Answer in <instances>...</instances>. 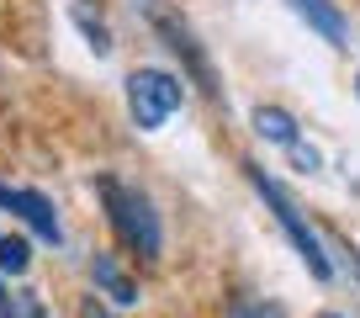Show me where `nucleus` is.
Masks as SVG:
<instances>
[{
    "instance_id": "f257e3e1",
    "label": "nucleus",
    "mask_w": 360,
    "mask_h": 318,
    "mask_svg": "<svg viewBox=\"0 0 360 318\" xmlns=\"http://www.w3.org/2000/svg\"><path fill=\"white\" fill-rule=\"evenodd\" d=\"M96 191H101V202H106V217H112L117 238H122L133 255H143V260H159V250H165V228H159L154 202H148L138 186L117 181V175H101Z\"/></svg>"
},
{
    "instance_id": "f03ea898",
    "label": "nucleus",
    "mask_w": 360,
    "mask_h": 318,
    "mask_svg": "<svg viewBox=\"0 0 360 318\" xmlns=\"http://www.w3.org/2000/svg\"><path fill=\"white\" fill-rule=\"evenodd\" d=\"M244 170H249V186H255V191L265 196V207L276 212V223L286 228V238L297 244L302 265H307V271L318 276V281H328V276H334V265H328V255H323V238H318V228H313V223L302 217V207H297L292 196L281 191V181H270V175L259 170V165H244Z\"/></svg>"
},
{
    "instance_id": "7ed1b4c3",
    "label": "nucleus",
    "mask_w": 360,
    "mask_h": 318,
    "mask_svg": "<svg viewBox=\"0 0 360 318\" xmlns=\"http://www.w3.org/2000/svg\"><path fill=\"white\" fill-rule=\"evenodd\" d=\"M186 101V80L169 75V69H133L127 75V112L143 133L169 122V112Z\"/></svg>"
},
{
    "instance_id": "20e7f679",
    "label": "nucleus",
    "mask_w": 360,
    "mask_h": 318,
    "mask_svg": "<svg viewBox=\"0 0 360 318\" xmlns=\"http://www.w3.org/2000/svg\"><path fill=\"white\" fill-rule=\"evenodd\" d=\"M154 27H159V37H165V48L180 58V64L191 69V80L202 85L207 96H223L217 91V75H212V64H207V53H202V43H196V32L180 16H154Z\"/></svg>"
},
{
    "instance_id": "39448f33",
    "label": "nucleus",
    "mask_w": 360,
    "mask_h": 318,
    "mask_svg": "<svg viewBox=\"0 0 360 318\" xmlns=\"http://www.w3.org/2000/svg\"><path fill=\"white\" fill-rule=\"evenodd\" d=\"M0 207H6V212H16L37 238H48V244H58V238H64L58 212H53V202H48L43 191H27V186H0Z\"/></svg>"
},
{
    "instance_id": "423d86ee",
    "label": "nucleus",
    "mask_w": 360,
    "mask_h": 318,
    "mask_svg": "<svg viewBox=\"0 0 360 318\" xmlns=\"http://www.w3.org/2000/svg\"><path fill=\"white\" fill-rule=\"evenodd\" d=\"M292 11L302 16L307 27H313L323 43H334V48H349V16L339 11L334 0H292Z\"/></svg>"
},
{
    "instance_id": "0eeeda50",
    "label": "nucleus",
    "mask_w": 360,
    "mask_h": 318,
    "mask_svg": "<svg viewBox=\"0 0 360 318\" xmlns=\"http://www.w3.org/2000/svg\"><path fill=\"white\" fill-rule=\"evenodd\" d=\"M90 276H96V286H101L112 303H122V307H133V303H138V281L112 260V255H96V260H90Z\"/></svg>"
},
{
    "instance_id": "6e6552de",
    "label": "nucleus",
    "mask_w": 360,
    "mask_h": 318,
    "mask_svg": "<svg viewBox=\"0 0 360 318\" xmlns=\"http://www.w3.org/2000/svg\"><path fill=\"white\" fill-rule=\"evenodd\" d=\"M255 133L270 138V144H286V148L297 144V122L281 112V106H259V112H255Z\"/></svg>"
},
{
    "instance_id": "1a4fd4ad",
    "label": "nucleus",
    "mask_w": 360,
    "mask_h": 318,
    "mask_svg": "<svg viewBox=\"0 0 360 318\" xmlns=\"http://www.w3.org/2000/svg\"><path fill=\"white\" fill-rule=\"evenodd\" d=\"M228 318H286V307H281V303H270V297L238 292V297H228Z\"/></svg>"
},
{
    "instance_id": "9d476101",
    "label": "nucleus",
    "mask_w": 360,
    "mask_h": 318,
    "mask_svg": "<svg viewBox=\"0 0 360 318\" xmlns=\"http://www.w3.org/2000/svg\"><path fill=\"white\" fill-rule=\"evenodd\" d=\"M27 265H32L27 238H0V271L6 276H27Z\"/></svg>"
},
{
    "instance_id": "9b49d317",
    "label": "nucleus",
    "mask_w": 360,
    "mask_h": 318,
    "mask_svg": "<svg viewBox=\"0 0 360 318\" xmlns=\"http://www.w3.org/2000/svg\"><path fill=\"white\" fill-rule=\"evenodd\" d=\"M16 318H48L43 297H37V292H16Z\"/></svg>"
},
{
    "instance_id": "f8f14e48",
    "label": "nucleus",
    "mask_w": 360,
    "mask_h": 318,
    "mask_svg": "<svg viewBox=\"0 0 360 318\" xmlns=\"http://www.w3.org/2000/svg\"><path fill=\"white\" fill-rule=\"evenodd\" d=\"M79 27H85V37H90V48H96V53H106V48H112V37H106V27H101V22H90L85 11H79Z\"/></svg>"
},
{
    "instance_id": "ddd939ff",
    "label": "nucleus",
    "mask_w": 360,
    "mask_h": 318,
    "mask_svg": "<svg viewBox=\"0 0 360 318\" xmlns=\"http://www.w3.org/2000/svg\"><path fill=\"white\" fill-rule=\"evenodd\" d=\"M292 159H297V170H318V154L302 148V144H292Z\"/></svg>"
},
{
    "instance_id": "4468645a",
    "label": "nucleus",
    "mask_w": 360,
    "mask_h": 318,
    "mask_svg": "<svg viewBox=\"0 0 360 318\" xmlns=\"http://www.w3.org/2000/svg\"><path fill=\"white\" fill-rule=\"evenodd\" d=\"M0 318H16V292H6V281H0Z\"/></svg>"
},
{
    "instance_id": "2eb2a0df",
    "label": "nucleus",
    "mask_w": 360,
    "mask_h": 318,
    "mask_svg": "<svg viewBox=\"0 0 360 318\" xmlns=\"http://www.w3.org/2000/svg\"><path fill=\"white\" fill-rule=\"evenodd\" d=\"M79 318H112V313H106V307L96 303V297H85V303H79Z\"/></svg>"
},
{
    "instance_id": "dca6fc26",
    "label": "nucleus",
    "mask_w": 360,
    "mask_h": 318,
    "mask_svg": "<svg viewBox=\"0 0 360 318\" xmlns=\"http://www.w3.org/2000/svg\"><path fill=\"white\" fill-rule=\"evenodd\" d=\"M355 91H360V80H355Z\"/></svg>"
}]
</instances>
